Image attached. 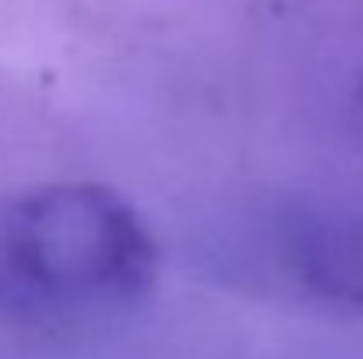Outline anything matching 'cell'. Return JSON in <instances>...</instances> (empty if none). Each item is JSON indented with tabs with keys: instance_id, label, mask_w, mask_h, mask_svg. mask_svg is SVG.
<instances>
[{
	"instance_id": "6da1fadb",
	"label": "cell",
	"mask_w": 363,
	"mask_h": 359,
	"mask_svg": "<svg viewBox=\"0 0 363 359\" xmlns=\"http://www.w3.org/2000/svg\"><path fill=\"white\" fill-rule=\"evenodd\" d=\"M0 250L35 289L67 300H130L155 278V243L121 194L60 183L11 201Z\"/></svg>"
}]
</instances>
